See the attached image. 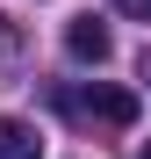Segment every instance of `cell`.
I'll list each match as a JSON object with an SVG mask.
<instances>
[{
	"mask_svg": "<svg viewBox=\"0 0 151 159\" xmlns=\"http://www.w3.org/2000/svg\"><path fill=\"white\" fill-rule=\"evenodd\" d=\"M58 109L122 130V123H137V94H130V87H101V80H94V87H58Z\"/></svg>",
	"mask_w": 151,
	"mask_h": 159,
	"instance_id": "6da1fadb",
	"label": "cell"
},
{
	"mask_svg": "<svg viewBox=\"0 0 151 159\" xmlns=\"http://www.w3.org/2000/svg\"><path fill=\"white\" fill-rule=\"evenodd\" d=\"M65 51H72L79 65H108V51H115V36H108V22H94V15H79V22L65 29Z\"/></svg>",
	"mask_w": 151,
	"mask_h": 159,
	"instance_id": "7a4b0ae2",
	"label": "cell"
},
{
	"mask_svg": "<svg viewBox=\"0 0 151 159\" xmlns=\"http://www.w3.org/2000/svg\"><path fill=\"white\" fill-rule=\"evenodd\" d=\"M0 159H43L36 123H22V116H0Z\"/></svg>",
	"mask_w": 151,
	"mask_h": 159,
	"instance_id": "3957f363",
	"label": "cell"
},
{
	"mask_svg": "<svg viewBox=\"0 0 151 159\" xmlns=\"http://www.w3.org/2000/svg\"><path fill=\"white\" fill-rule=\"evenodd\" d=\"M22 58H29V36H22L15 22L0 15V80H7V72H22Z\"/></svg>",
	"mask_w": 151,
	"mask_h": 159,
	"instance_id": "277c9868",
	"label": "cell"
},
{
	"mask_svg": "<svg viewBox=\"0 0 151 159\" xmlns=\"http://www.w3.org/2000/svg\"><path fill=\"white\" fill-rule=\"evenodd\" d=\"M122 15H137V22H151V0H115Z\"/></svg>",
	"mask_w": 151,
	"mask_h": 159,
	"instance_id": "5b68a950",
	"label": "cell"
},
{
	"mask_svg": "<svg viewBox=\"0 0 151 159\" xmlns=\"http://www.w3.org/2000/svg\"><path fill=\"white\" fill-rule=\"evenodd\" d=\"M144 80H151V51H144Z\"/></svg>",
	"mask_w": 151,
	"mask_h": 159,
	"instance_id": "8992f818",
	"label": "cell"
},
{
	"mask_svg": "<svg viewBox=\"0 0 151 159\" xmlns=\"http://www.w3.org/2000/svg\"><path fill=\"white\" fill-rule=\"evenodd\" d=\"M144 159H151V145H144Z\"/></svg>",
	"mask_w": 151,
	"mask_h": 159,
	"instance_id": "52a82bcc",
	"label": "cell"
}]
</instances>
